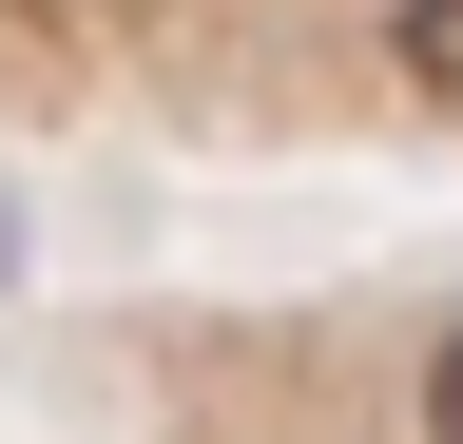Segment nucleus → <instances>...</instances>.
<instances>
[{
  "label": "nucleus",
  "instance_id": "7ed1b4c3",
  "mask_svg": "<svg viewBox=\"0 0 463 444\" xmlns=\"http://www.w3.org/2000/svg\"><path fill=\"white\" fill-rule=\"evenodd\" d=\"M0 270H20V232H0Z\"/></svg>",
  "mask_w": 463,
  "mask_h": 444
},
{
  "label": "nucleus",
  "instance_id": "f03ea898",
  "mask_svg": "<svg viewBox=\"0 0 463 444\" xmlns=\"http://www.w3.org/2000/svg\"><path fill=\"white\" fill-rule=\"evenodd\" d=\"M425 444H463V309H444V348H425Z\"/></svg>",
  "mask_w": 463,
  "mask_h": 444
},
{
  "label": "nucleus",
  "instance_id": "f257e3e1",
  "mask_svg": "<svg viewBox=\"0 0 463 444\" xmlns=\"http://www.w3.org/2000/svg\"><path fill=\"white\" fill-rule=\"evenodd\" d=\"M405 78H425L444 117H463V0H405Z\"/></svg>",
  "mask_w": 463,
  "mask_h": 444
}]
</instances>
